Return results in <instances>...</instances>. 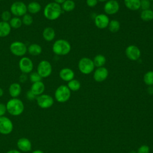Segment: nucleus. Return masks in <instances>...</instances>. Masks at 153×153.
I'll list each match as a JSON object with an SVG mask.
<instances>
[{
    "instance_id": "nucleus-1",
    "label": "nucleus",
    "mask_w": 153,
    "mask_h": 153,
    "mask_svg": "<svg viewBox=\"0 0 153 153\" xmlns=\"http://www.w3.org/2000/svg\"><path fill=\"white\" fill-rule=\"evenodd\" d=\"M62 10L61 5L54 2L48 3L44 8L43 14L45 19L49 20H55L61 15Z\"/></svg>"
},
{
    "instance_id": "nucleus-2",
    "label": "nucleus",
    "mask_w": 153,
    "mask_h": 153,
    "mask_svg": "<svg viewBox=\"0 0 153 153\" xmlns=\"http://www.w3.org/2000/svg\"><path fill=\"white\" fill-rule=\"evenodd\" d=\"M6 106L7 112L14 117L20 115L25 110V105L23 101L18 97L9 99L6 103Z\"/></svg>"
},
{
    "instance_id": "nucleus-3",
    "label": "nucleus",
    "mask_w": 153,
    "mask_h": 153,
    "mask_svg": "<svg viewBox=\"0 0 153 153\" xmlns=\"http://www.w3.org/2000/svg\"><path fill=\"white\" fill-rule=\"evenodd\" d=\"M71 50L70 43L66 39H59L56 40L52 47L53 53L58 56L67 55Z\"/></svg>"
},
{
    "instance_id": "nucleus-4",
    "label": "nucleus",
    "mask_w": 153,
    "mask_h": 153,
    "mask_svg": "<svg viewBox=\"0 0 153 153\" xmlns=\"http://www.w3.org/2000/svg\"><path fill=\"white\" fill-rule=\"evenodd\" d=\"M71 97V90L67 85H61L59 86L55 92V99L60 103H64L68 101Z\"/></svg>"
},
{
    "instance_id": "nucleus-5",
    "label": "nucleus",
    "mask_w": 153,
    "mask_h": 153,
    "mask_svg": "<svg viewBox=\"0 0 153 153\" xmlns=\"http://www.w3.org/2000/svg\"><path fill=\"white\" fill-rule=\"evenodd\" d=\"M78 66L79 71L85 75L91 74L95 67L93 60L88 57L81 58L78 62Z\"/></svg>"
},
{
    "instance_id": "nucleus-6",
    "label": "nucleus",
    "mask_w": 153,
    "mask_h": 153,
    "mask_svg": "<svg viewBox=\"0 0 153 153\" xmlns=\"http://www.w3.org/2000/svg\"><path fill=\"white\" fill-rule=\"evenodd\" d=\"M10 50L11 53L16 56L23 57L27 51V47L24 42L16 41L10 44Z\"/></svg>"
},
{
    "instance_id": "nucleus-7",
    "label": "nucleus",
    "mask_w": 153,
    "mask_h": 153,
    "mask_svg": "<svg viewBox=\"0 0 153 153\" xmlns=\"http://www.w3.org/2000/svg\"><path fill=\"white\" fill-rule=\"evenodd\" d=\"M53 71L52 65L50 62L46 60H42L37 66L36 72L42 78H47L51 75Z\"/></svg>"
},
{
    "instance_id": "nucleus-8",
    "label": "nucleus",
    "mask_w": 153,
    "mask_h": 153,
    "mask_svg": "<svg viewBox=\"0 0 153 153\" xmlns=\"http://www.w3.org/2000/svg\"><path fill=\"white\" fill-rule=\"evenodd\" d=\"M10 11L14 17H22L27 12V5L22 1H16L11 4Z\"/></svg>"
},
{
    "instance_id": "nucleus-9",
    "label": "nucleus",
    "mask_w": 153,
    "mask_h": 153,
    "mask_svg": "<svg viewBox=\"0 0 153 153\" xmlns=\"http://www.w3.org/2000/svg\"><path fill=\"white\" fill-rule=\"evenodd\" d=\"M14 125L12 121L6 116L0 117V134H10L13 130Z\"/></svg>"
},
{
    "instance_id": "nucleus-10",
    "label": "nucleus",
    "mask_w": 153,
    "mask_h": 153,
    "mask_svg": "<svg viewBox=\"0 0 153 153\" xmlns=\"http://www.w3.org/2000/svg\"><path fill=\"white\" fill-rule=\"evenodd\" d=\"M36 102L38 106L41 108L48 109L53 106L54 103V99L50 95L43 93L36 96Z\"/></svg>"
},
{
    "instance_id": "nucleus-11",
    "label": "nucleus",
    "mask_w": 153,
    "mask_h": 153,
    "mask_svg": "<svg viewBox=\"0 0 153 153\" xmlns=\"http://www.w3.org/2000/svg\"><path fill=\"white\" fill-rule=\"evenodd\" d=\"M19 67L22 74H30L33 69V63L28 57H22L19 62Z\"/></svg>"
},
{
    "instance_id": "nucleus-12",
    "label": "nucleus",
    "mask_w": 153,
    "mask_h": 153,
    "mask_svg": "<svg viewBox=\"0 0 153 153\" xmlns=\"http://www.w3.org/2000/svg\"><path fill=\"white\" fill-rule=\"evenodd\" d=\"M126 55L127 58L132 61L138 60L141 55L140 49L134 45H130L126 49Z\"/></svg>"
},
{
    "instance_id": "nucleus-13",
    "label": "nucleus",
    "mask_w": 153,
    "mask_h": 153,
    "mask_svg": "<svg viewBox=\"0 0 153 153\" xmlns=\"http://www.w3.org/2000/svg\"><path fill=\"white\" fill-rule=\"evenodd\" d=\"M120 9L119 3L117 0H108L104 5L103 10L106 14L113 15L118 13Z\"/></svg>"
},
{
    "instance_id": "nucleus-14",
    "label": "nucleus",
    "mask_w": 153,
    "mask_h": 153,
    "mask_svg": "<svg viewBox=\"0 0 153 153\" xmlns=\"http://www.w3.org/2000/svg\"><path fill=\"white\" fill-rule=\"evenodd\" d=\"M32 146L30 140L26 137H21L17 141V147L20 152H29L32 149Z\"/></svg>"
},
{
    "instance_id": "nucleus-15",
    "label": "nucleus",
    "mask_w": 153,
    "mask_h": 153,
    "mask_svg": "<svg viewBox=\"0 0 153 153\" xmlns=\"http://www.w3.org/2000/svg\"><path fill=\"white\" fill-rule=\"evenodd\" d=\"M109 19L106 14H99L94 18V23L96 26L99 29H105L108 26Z\"/></svg>"
},
{
    "instance_id": "nucleus-16",
    "label": "nucleus",
    "mask_w": 153,
    "mask_h": 153,
    "mask_svg": "<svg viewBox=\"0 0 153 153\" xmlns=\"http://www.w3.org/2000/svg\"><path fill=\"white\" fill-rule=\"evenodd\" d=\"M108 70L104 66L97 68L93 73V78L97 82H102L108 76Z\"/></svg>"
},
{
    "instance_id": "nucleus-17",
    "label": "nucleus",
    "mask_w": 153,
    "mask_h": 153,
    "mask_svg": "<svg viewBox=\"0 0 153 153\" xmlns=\"http://www.w3.org/2000/svg\"><path fill=\"white\" fill-rule=\"evenodd\" d=\"M59 76L63 81L69 82L74 78L75 73L71 68H64L60 71Z\"/></svg>"
},
{
    "instance_id": "nucleus-18",
    "label": "nucleus",
    "mask_w": 153,
    "mask_h": 153,
    "mask_svg": "<svg viewBox=\"0 0 153 153\" xmlns=\"http://www.w3.org/2000/svg\"><path fill=\"white\" fill-rule=\"evenodd\" d=\"M22 92V87L18 82H13L8 88V93L12 98L18 97Z\"/></svg>"
},
{
    "instance_id": "nucleus-19",
    "label": "nucleus",
    "mask_w": 153,
    "mask_h": 153,
    "mask_svg": "<svg viewBox=\"0 0 153 153\" xmlns=\"http://www.w3.org/2000/svg\"><path fill=\"white\" fill-rule=\"evenodd\" d=\"M30 90L36 96H39L44 93L45 90V85L42 81L32 83Z\"/></svg>"
},
{
    "instance_id": "nucleus-20",
    "label": "nucleus",
    "mask_w": 153,
    "mask_h": 153,
    "mask_svg": "<svg viewBox=\"0 0 153 153\" xmlns=\"http://www.w3.org/2000/svg\"><path fill=\"white\" fill-rule=\"evenodd\" d=\"M42 35L45 41L47 42H51L55 38L56 32L53 27H46L44 29Z\"/></svg>"
},
{
    "instance_id": "nucleus-21",
    "label": "nucleus",
    "mask_w": 153,
    "mask_h": 153,
    "mask_svg": "<svg viewBox=\"0 0 153 153\" xmlns=\"http://www.w3.org/2000/svg\"><path fill=\"white\" fill-rule=\"evenodd\" d=\"M11 27L8 22H0V38H4L8 36L11 32Z\"/></svg>"
},
{
    "instance_id": "nucleus-22",
    "label": "nucleus",
    "mask_w": 153,
    "mask_h": 153,
    "mask_svg": "<svg viewBox=\"0 0 153 153\" xmlns=\"http://www.w3.org/2000/svg\"><path fill=\"white\" fill-rule=\"evenodd\" d=\"M41 10V5L37 1H31L27 5V10L30 14H35L38 13Z\"/></svg>"
},
{
    "instance_id": "nucleus-23",
    "label": "nucleus",
    "mask_w": 153,
    "mask_h": 153,
    "mask_svg": "<svg viewBox=\"0 0 153 153\" xmlns=\"http://www.w3.org/2000/svg\"><path fill=\"white\" fill-rule=\"evenodd\" d=\"M42 47L41 46L36 43L31 44L27 47V52L33 56H37L41 54L42 53Z\"/></svg>"
},
{
    "instance_id": "nucleus-24",
    "label": "nucleus",
    "mask_w": 153,
    "mask_h": 153,
    "mask_svg": "<svg viewBox=\"0 0 153 153\" xmlns=\"http://www.w3.org/2000/svg\"><path fill=\"white\" fill-rule=\"evenodd\" d=\"M125 6L129 10L136 11L140 8V0H124Z\"/></svg>"
},
{
    "instance_id": "nucleus-25",
    "label": "nucleus",
    "mask_w": 153,
    "mask_h": 153,
    "mask_svg": "<svg viewBox=\"0 0 153 153\" xmlns=\"http://www.w3.org/2000/svg\"><path fill=\"white\" fill-rule=\"evenodd\" d=\"M62 11L66 12H70L74 10L75 7V3L73 0H66L61 5Z\"/></svg>"
},
{
    "instance_id": "nucleus-26",
    "label": "nucleus",
    "mask_w": 153,
    "mask_h": 153,
    "mask_svg": "<svg viewBox=\"0 0 153 153\" xmlns=\"http://www.w3.org/2000/svg\"><path fill=\"white\" fill-rule=\"evenodd\" d=\"M140 19L144 22H149L153 20V11L151 8L142 10L140 13Z\"/></svg>"
},
{
    "instance_id": "nucleus-27",
    "label": "nucleus",
    "mask_w": 153,
    "mask_h": 153,
    "mask_svg": "<svg viewBox=\"0 0 153 153\" xmlns=\"http://www.w3.org/2000/svg\"><path fill=\"white\" fill-rule=\"evenodd\" d=\"M93 61L96 67L100 68V67H103L104 66L106 60V57L103 55L97 54L94 57Z\"/></svg>"
},
{
    "instance_id": "nucleus-28",
    "label": "nucleus",
    "mask_w": 153,
    "mask_h": 153,
    "mask_svg": "<svg viewBox=\"0 0 153 153\" xmlns=\"http://www.w3.org/2000/svg\"><path fill=\"white\" fill-rule=\"evenodd\" d=\"M8 23L11 27L13 29H19L23 25L22 19L20 17H14V16L10 19Z\"/></svg>"
},
{
    "instance_id": "nucleus-29",
    "label": "nucleus",
    "mask_w": 153,
    "mask_h": 153,
    "mask_svg": "<svg viewBox=\"0 0 153 153\" xmlns=\"http://www.w3.org/2000/svg\"><path fill=\"white\" fill-rule=\"evenodd\" d=\"M108 29L110 32L112 33L117 32L120 29V23L117 20H112L109 21L108 25Z\"/></svg>"
},
{
    "instance_id": "nucleus-30",
    "label": "nucleus",
    "mask_w": 153,
    "mask_h": 153,
    "mask_svg": "<svg viewBox=\"0 0 153 153\" xmlns=\"http://www.w3.org/2000/svg\"><path fill=\"white\" fill-rule=\"evenodd\" d=\"M68 87L69 88L71 91H77L81 87V84L80 82L75 79H73L71 80L70 81L68 82Z\"/></svg>"
},
{
    "instance_id": "nucleus-31",
    "label": "nucleus",
    "mask_w": 153,
    "mask_h": 153,
    "mask_svg": "<svg viewBox=\"0 0 153 153\" xmlns=\"http://www.w3.org/2000/svg\"><path fill=\"white\" fill-rule=\"evenodd\" d=\"M143 81L145 84L149 86L153 85V71H150L145 74L143 76Z\"/></svg>"
},
{
    "instance_id": "nucleus-32",
    "label": "nucleus",
    "mask_w": 153,
    "mask_h": 153,
    "mask_svg": "<svg viewBox=\"0 0 153 153\" xmlns=\"http://www.w3.org/2000/svg\"><path fill=\"white\" fill-rule=\"evenodd\" d=\"M22 24L25 26H30L33 23V19L32 16L30 14L26 13L22 17Z\"/></svg>"
},
{
    "instance_id": "nucleus-33",
    "label": "nucleus",
    "mask_w": 153,
    "mask_h": 153,
    "mask_svg": "<svg viewBox=\"0 0 153 153\" xmlns=\"http://www.w3.org/2000/svg\"><path fill=\"white\" fill-rule=\"evenodd\" d=\"M29 78L32 83L41 81L42 79L37 72H32L31 73H30Z\"/></svg>"
},
{
    "instance_id": "nucleus-34",
    "label": "nucleus",
    "mask_w": 153,
    "mask_h": 153,
    "mask_svg": "<svg viewBox=\"0 0 153 153\" xmlns=\"http://www.w3.org/2000/svg\"><path fill=\"white\" fill-rule=\"evenodd\" d=\"M11 13L10 11L8 10H5L4 11L1 15L2 21L3 22H9L10 19L12 18L11 17Z\"/></svg>"
},
{
    "instance_id": "nucleus-35",
    "label": "nucleus",
    "mask_w": 153,
    "mask_h": 153,
    "mask_svg": "<svg viewBox=\"0 0 153 153\" xmlns=\"http://www.w3.org/2000/svg\"><path fill=\"white\" fill-rule=\"evenodd\" d=\"M151 1L149 0H140V8L142 10L150 9Z\"/></svg>"
},
{
    "instance_id": "nucleus-36",
    "label": "nucleus",
    "mask_w": 153,
    "mask_h": 153,
    "mask_svg": "<svg viewBox=\"0 0 153 153\" xmlns=\"http://www.w3.org/2000/svg\"><path fill=\"white\" fill-rule=\"evenodd\" d=\"M26 99L30 101L36 100V96L30 90L26 92Z\"/></svg>"
},
{
    "instance_id": "nucleus-37",
    "label": "nucleus",
    "mask_w": 153,
    "mask_h": 153,
    "mask_svg": "<svg viewBox=\"0 0 153 153\" xmlns=\"http://www.w3.org/2000/svg\"><path fill=\"white\" fill-rule=\"evenodd\" d=\"M149 148L147 145H142L138 149L137 153H149Z\"/></svg>"
},
{
    "instance_id": "nucleus-38",
    "label": "nucleus",
    "mask_w": 153,
    "mask_h": 153,
    "mask_svg": "<svg viewBox=\"0 0 153 153\" xmlns=\"http://www.w3.org/2000/svg\"><path fill=\"white\" fill-rule=\"evenodd\" d=\"M7 106L6 104L3 103H0V117L5 116V114L7 113Z\"/></svg>"
},
{
    "instance_id": "nucleus-39",
    "label": "nucleus",
    "mask_w": 153,
    "mask_h": 153,
    "mask_svg": "<svg viewBox=\"0 0 153 153\" xmlns=\"http://www.w3.org/2000/svg\"><path fill=\"white\" fill-rule=\"evenodd\" d=\"M98 3L97 0H86V4L89 7H94Z\"/></svg>"
},
{
    "instance_id": "nucleus-40",
    "label": "nucleus",
    "mask_w": 153,
    "mask_h": 153,
    "mask_svg": "<svg viewBox=\"0 0 153 153\" xmlns=\"http://www.w3.org/2000/svg\"><path fill=\"white\" fill-rule=\"evenodd\" d=\"M27 79V74H22L20 76H19V81L20 82H25Z\"/></svg>"
},
{
    "instance_id": "nucleus-41",
    "label": "nucleus",
    "mask_w": 153,
    "mask_h": 153,
    "mask_svg": "<svg viewBox=\"0 0 153 153\" xmlns=\"http://www.w3.org/2000/svg\"><path fill=\"white\" fill-rule=\"evenodd\" d=\"M6 153H22L19 149H10Z\"/></svg>"
},
{
    "instance_id": "nucleus-42",
    "label": "nucleus",
    "mask_w": 153,
    "mask_h": 153,
    "mask_svg": "<svg viewBox=\"0 0 153 153\" xmlns=\"http://www.w3.org/2000/svg\"><path fill=\"white\" fill-rule=\"evenodd\" d=\"M31 153H44V152L41 149H35V150H33Z\"/></svg>"
},
{
    "instance_id": "nucleus-43",
    "label": "nucleus",
    "mask_w": 153,
    "mask_h": 153,
    "mask_svg": "<svg viewBox=\"0 0 153 153\" xmlns=\"http://www.w3.org/2000/svg\"><path fill=\"white\" fill-rule=\"evenodd\" d=\"M65 1H66V0H54V2L60 5V4H62V3H63Z\"/></svg>"
},
{
    "instance_id": "nucleus-44",
    "label": "nucleus",
    "mask_w": 153,
    "mask_h": 153,
    "mask_svg": "<svg viewBox=\"0 0 153 153\" xmlns=\"http://www.w3.org/2000/svg\"><path fill=\"white\" fill-rule=\"evenodd\" d=\"M3 94H4V90L1 87H0V97H1L3 96Z\"/></svg>"
},
{
    "instance_id": "nucleus-45",
    "label": "nucleus",
    "mask_w": 153,
    "mask_h": 153,
    "mask_svg": "<svg viewBox=\"0 0 153 153\" xmlns=\"http://www.w3.org/2000/svg\"><path fill=\"white\" fill-rule=\"evenodd\" d=\"M98 1H99V2H106V1H108V0H97Z\"/></svg>"
},
{
    "instance_id": "nucleus-46",
    "label": "nucleus",
    "mask_w": 153,
    "mask_h": 153,
    "mask_svg": "<svg viewBox=\"0 0 153 153\" xmlns=\"http://www.w3.org/2000/svg\"><path fill=\"white\" fill-rule=\"evenodd\" d=\"M151 10L153 11V2H152V3H151Z\"/></svg>"
},
{
    "instance_id": "nucleus-47",
    "label": "nucleus",
    "mask_w": 153,
    "mask_h": 153,
    "mask_svg": "<svg viewBox=\"0 0 153 153\" xmlns=\"http://www.w3.org/2000/svg\"><path fill=\"white\" fill-rule=\"evenodd\" d=\"M33 1H39V0H33Z\"/></svg>"
},
{
    "instance_id": "nucleus-48",
    "label": "nucleus",
    "mask_w": 153,
    "mask_h": 153,
    "mask_svg": "<svg viewBox=\"0 0 153 153\" xmlns=\"http://www.w3.org/2000/svg\"><path fill=\"white\" fill-rule=\"evenodd\" d=\"M149 1H151V2H153V0H149Z\"/></svg>"
},
{
    "instance_id": "nucleus-49",
    "label": "nucleus",
    "mask_w": 153,
    "mask_h": 153,
    "mask_svg": "<svg viewBox=\"0 0 153 153\" xmlns=\"http://www.w3.org/2000/svg\"><path fill=\"white\" fill-rule=\"evenodd\" d=\"M0 1H4V0H0Z\"/></svg>"
}]
</instances>
